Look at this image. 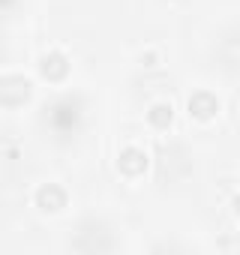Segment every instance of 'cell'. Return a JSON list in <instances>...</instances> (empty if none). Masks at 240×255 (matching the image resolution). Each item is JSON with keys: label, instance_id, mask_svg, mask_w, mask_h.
Masks as SVG:
<instances>
[{"label": "cell", "instance_id": "1", "mask_svg": "<svg viewBox=\"0 0 240 255\" xmlns=\"http://www.w3.org/2000/svg\"><path fill=\"white\" fill-rule=\"evenodd\" d=\"M81 99L78 96H60L54 99L48 108H45V123H48V129L57 135V138H69L78 132V126H81Z\"/></svg>", "mask_w": 240, "mask_h": 255}, {"label": "cell", "instance_id": "2", "mask_svg": "<svg viewBox=\"0 0 240 255\" xmlns=\"http://www.w3.org/2000/svg\"><path fill=\"white\" fill-rule=\"evenodd\" d=\"M72 249H78V252H111L114 249V237H111L108 225H102L96 219H84L78 225Z\"/></svg>", "mask_w": 240, "mask_h": 255}, {"label": "cell", "instance_id": "3", "mask_svg": "<svg viewBox=\"0 0 240 255\" xmlns=\"http://www.w3.org/2000/svg\"><path fill=\"white\" fill-rule=\"evenodd\" d=\"M216 54H219L225 72L240 75V30L222 33V39H219V45H216Z\"/></svg>", "mask_w": 240, "mask_h": 255}, {"label": "cell", "instance_id": "4", "mask_svg": "<svg viewBox=\"0 0 240 255\" xmlns=\"http://www.w3.org/2000/svg\"><path fill=\"white\" fill-rule=\"evenodd\" d=\"M0 96H3V105H21L30 96V81L21 75H9V78H3Z\"/></svg>", "mask_w": 240, "mask_h": 255}, {"label": "cell", "instance_id": "5", "mask_svg": "<svg viewBox=\"0 0 240 255\" xmlns=\"http://www.w3.org/2000/svg\"><path fill=\"white\" fill-rule=\"evenodd\" d=\"M39 69H42V75H45L48 81H60V78L66 75L69 63H66V57H63V54H48V57H42Z\"/></svg>", "mask_w": 240, "mask_h": 255}, {"label": "cell", "instance_id": "6", "mask_svg": "<svg viewBox=\"0 0 240 255\" xmlns=\"http://www.w3.org/2000/svg\"><path fill=\"white\" fill-rule=\"evenodd\" d=\"M36 201H39L42 210H60V207L66 204V192L48 183V186H42V189L36 192Z\"/></svg>", "mask_w": 240, "mask_h": 255}, {"label": "cell", "instance_id": "7", "mask_svg": "<svg viewBox=\"0 0 240 255\" xmlns=\"http://www.w3.org/2000/svg\"><path fill=\"white\" fill-rule=\"evenodd\" d=\"M219 105H216V99L210 96V93H195L192 99H189V114H195L198 120H207V117H213V111H216Z\"/></svg>", "mask_w": 240, "mask_h": 255}, {"label": "cell", "instance_id": "8", "mask_svg": "<svg viewBox=\"0 0 240 255\" xmlns=\"http://www.w3.org/2000/svg\"><path fill=\"white\" fill-rule=\"evenodd\" d=\"M144 165H147V156H144L141 150H135V147H129V150L120 153V171H126V174H141Z\"/></svg>", "mask_w": 240, "mask_h": 255}, {"label": "cell", "instance_id": "9", "mask_svg": "<svg viewBox=\"0 0 240 255\" xmlns=\"http://www.w3.org/2000/svg\"><path fill=\"white\" fill-rule=\"evenodd\" d=\"M147 117H150V123H153V126H168V123H171V105L159 102V105H153V108H150V114H147Z\"/></svg>", "mask_w": 240, "mask_h": 255}]
</instances>
